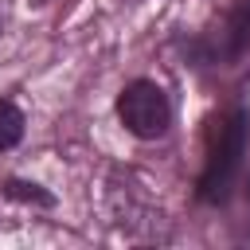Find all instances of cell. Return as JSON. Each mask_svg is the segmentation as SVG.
<instances>
[{
	"instance_id": "obj_2",
	"label": "cell",
	"mask_w": 250,
	"mask_h": 250,
	"mask_svg": "<svg viewBox=\"0 0 250 250\" xmlns=\"http://www.w3.org/2000/svg\"><path fill=\"white\" fill-rule=\"evenodd\" d=\"M117 117L121 125L141 137V141H156L168 133L172 125V102L168 94L152 82V78H133L121 94H117Z\"/></svg>"
},
{
	"instance_id": "obj_4",
	"label": "cell",
	"mask_w": 250,
	"mask_h": 250,
	"mask_svg": "<svg viewBox=\"0 0 250 250\" xmlns=\"http://www.w3.org/2000/svg\"><path fill=\"white\" fill-rule=\"evenodd\" d=\"M20 141H23V113L8 98H0V152L16 148Z\"/></svg>"
},
{
	"instance_id": "obj_1",
	"label": "cell",
	"mask_w": 250,
	"mask_h": 250,
	"mask_svg": "<svg viewBox=\"0 0 250 250\" xmlns=\"http://www.w3.org/2000/svg\"><path fill=\"white\" fill-rule=\"evenodd\" d=\"M246 137H250V113L246 109H230L215 133H211V148H207V164L199 176V199L203 203H223L238 168H242V152H246Z\"/></svg>"
},
{
	"instance_id": "obj_3",
	"label": "cell",
	"mask_w": 250,
	"mask_h": 250,
	"mask_svg": "<svg viewBox=\"0 0 250 250\" xmlns=\"http://www.w3.org/2000/svg\"><path fill=\"white\" fill-rule=\"evenodd\" d=\"M250 47V0H238L234 12L227 16V47L219 51V59H234Z\"/></svg>"
},
{
	"instance_id": "obj_5",
	"label": "cell",
	"mask_w": 250,
	"mask_h": 250,
	"mask_svg": "<svg viewBox=\"0 0 250 250\" xmlns=\"http://www.w3.org/2000/svg\"><path fill=\"white\" fill-rule=\"evenodd\" d=\"M4 195L23 199V203H39V207H55V195L43 191L39 184H27V180H4Z\"/></svg>"
}]
</instances>
